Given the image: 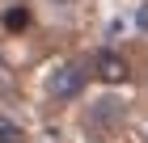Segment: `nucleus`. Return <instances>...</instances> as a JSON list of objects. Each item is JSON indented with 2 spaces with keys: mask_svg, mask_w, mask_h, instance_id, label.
<instances>
[{
  "mask_svg": "<svg viewBox=\"0 0 148 143\" xmlns=\"http://www.w3.org/2000/svg\"><path fill=\"white\" fill-rule=\"evenodd\" d=\"M85 84H89V67L76 63V59H68V63H59L51 76H47V93L55 101H76L80 93H85Z\"/></svg>",
  "mask_w": 148,
  "mask_h": 143,
  "instance_id": "f257e3e1",
  "label": "nucleus"
},
{
  "mask_svg": "<svg viewBox=\"0 0 148 143\" xmlns=\"http://www.w3.org/2000/svg\"><path fill=\"white\" fill-rule=\"evenodd\" d=\"M89 76H97L102 84H123V80H131V63H127L119 51H97Z\"/></svg>",
  "mask_w": 148,
  "mask_h": 143,
  "instance_id": "f03ea898",
  "label": "nucleus"
},
{
  "mask_svg": "<svg viewBox=\"0 0 148 143\" xmlns=\"http://www.w3.org/2000/svg\"><path fill=\"white\" fill-rule=\"evenodd\" d=\"M127 110H123V101H114V97H102V101H93L89 105V126H97V131H106V126H123Z\"/></svg>",
  "mask_w": 148,
  "mask_h": 143,
  "instance_id": "7ed1b4c3",
  "label": "nucleus"
},
{
  "mask_svg": "<svg viewBox=\"0 0 148 143\" xmlns=\"http://www.w3.org/2000/svg\"><path fill=\"white\" fill-rule=\"evenodd\" d=\"M0 25H4L9 34H17V30H25V25H30V13H25L21 4H13V9H4V17H0Z\"/></svg>",
  "mask_w": 148,
  "mask_h": 143,
  "instance_id": "20e7f679",
  "label": "nucleus"
},
{
  "mask_svg": "<svg viewBox=\"0 0 148 143\" xmlns=\"http://www.w3.org/2000/svg\"><path fill=\"white\" fill-rule=\"evenodd\" d=\"M25 135H21V126L9 118V114H0V143H21Z\"/></svg>",
  "mask_w": 148,
  "mask_h": 143,
  "instance_id": "39448f33",
  "label": "nucleus"
},
{
  "mask_svg": "<svg viewBox=\"0 0 148 143\" xmlns=\"http://www.w3.org/2000/svg\"><path fill=\"white\" fill-rule=\"evenodd\" d=\"M136 25H140V30L148 34V0H144V4H140V9H136Z\"/></svg>",
  "mask_w": 148,
  "mask_h": 143,
  "instance_id": "423d86ee",
  "label": "nucleus"
},
{
  "mask_svg": "<svg viewBox=\"0 0 148 143\" xmlns=\"http://www.w3.org/2000/svg\"><path fill=\"white\" fill-rule=\"evenodd\" d=\"M47 4H55V9H68V4H76V0H47Z\"/></svg>",
  "mask_w": 148,
  "mask_h": 143,
  "instance_id": "0eeeda50",
  "label": "nucleus"
}]
</instances>
